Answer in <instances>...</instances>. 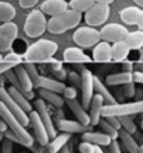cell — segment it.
<instances>
[{
  "label": "cell",
  "mask_w": 143,
  "mask_h": 153,
  "mask_svg": "<svg viewBox=\"0 0 143 153\" xmlns=\"http://www.w3.org/2000/svg\"><path fill=\"white\" fill-rule=\"evenodd\" d=\"M58 128H59L62 132H65V134H84V132H88V131L91 129V126H84L82 125L80 122L77 121H70V120H65V118H62V120L58 121Z\"/></svg>",
  "instance_id": "18"
},
{
  "label": "cell",
  "mask_w": 143,
  "mask_h": 153,
  "mask_svg": "<svg viewBox=\"0 0 143 153\" xmlns=\"http://www.w3.org/2000/svg\"><path fill=\"white\" fill-rule=\"evenodd\" d=\"M135 3H136V7H139V9L143 10V0H133Z\"/></svg>",
  "instance_id": "56"
},
{
  "label": "cell",
  "mask_w": 143,
  "mask_h": 153,
  "mask_svg": "<svg viewBox=\"0 0 143 153\" xmlns=\"http://www.w3.org/2000/svg\"><path fill=\"white\" fill-rule=\"evenodd\" d=\"M140 11H142V9H139V7H136V6L125 7L124 10H121L119 17H121V20H122V23L124 24H128V25H136Z\"/></svg>",
  "instance_id": "24"
},
{
  "label": "cell",
  "mask_w": 143,
  "mask_h": 153,
  "mask_svg": "<svg viewBox=\"0 0 143 153\" xmlns=\"http://www.w3.org/2000/svg\"><path fill=\"white\" fill-rule=\"evenodd\" d=\"M59 153H70V149H69V148H66V146H65L63 149H60V152H59Z\"/></svg>",
  "instance_id": "58"
},
{
  "label": "cell",
  "mask_w": 143,
  "mask_h": 153,
  "mask_svg": "<svg viewBox=\"0 0 143 153\" xmlns=\"http://www.w3.org/2000/svg\"><path fill=\"white\" fill-rule=\"evenodd\" d=\"M58 51V44L51 39H38L33 45L27 48L25 53L23 55V62L28 63H44L46 59H51Z\"/></svg>",
  "instance_id": "1"
},
{
  "label": "cell",
  "mask_w": 143,
  "mask_h": 153,
  "mask_svg": "<svg viewBox=\"0 0 143 153\" xmlns=\"http://www.w3.org/2000/svg\"><path fill=\"white\" fill-rule=\"evenodd\" d=\"M100 31L93 27H79L73 33V41L77 47L91 48L100 42Z\"/></svg>",
  "instance_id": "6"
},
{
  "label": "cell",
  "mask_w": 143,
  "mask_h": 153,
  "mask_svg": "<svg viewBox=\"0 0 143 153\" xmlns=\"http://www.w3.org/2000/svg\"><path fill=\"white\" fill-rule=\"evenodd\" d=\"M9 129V126H7V124H6L4 121L1 120V118H0V132H3V134H4L6 131Z\"/></svg>",
  "instance_id": "53"
},
{
  "label": "cell",
  "mask_w": 143,
  "mask_h": 153,
  "mask_svg": "<svg viewBox=\"0 0 143 153\" xmlns=\"http://www.w3.org/2000/svg\"><path fill=\"white\" fill-rule=\"evenodd\" d=\"M111 9L108 4H101V3H94L91 9L87 13H84V21L87 27L96 28L98 25H102L110 17Z\"/></svg>",
  "instance_id": "7"
},
{
  "label": "cell",
  "mask_w": 143,
  "mask_h": 153,
  "mask_svg": "<svg viewBox=\"0 0 143 153\" xmlns=\"http://www.w3.org/2000/svg\"><path fill=\"white\" fill-rule=\"evenodd\" d=\"M19 34V27L13 21L0 25V52H7L11 49Z\"/></svg>",
  "instance_id": "10"
},
{
  "label": "cell",
  "mask_w": 143,
  "mask_h": 153,
  "mask_svg": "<svg viewBox=\"0 0 143 153\" xmlns=\"http://www.w3.org/2000/svg\"><path fill=\"white\" fill-rule=\"evenodd\" d=\"M16 17V9L7 1H0V23H10Z\"/></svg>",
  "instance_id": "32"
},
{
  "label": "cell",
  "mask_w": 143,
  "mask_h": 153,
  "mask_svg": "<svg viewBox=\"0 0 143 153\" xmlns=\"http://www.w3.org/2000/svg\"><path fill=\"white\" fill-rule=\"evenodd\" d=\"M46 31V19L41 10L30 11L24 23V33L30 38H38Z\"/></svg>",
  "instance_id": "5"
},
{
  "label": "cell",
  "mask_w": 143,
  "mask_h": 153,
  "mask_svg": "<svg viewBox=\"0 0 143 153\" xmlns=\"http://www.w3.org/2000/svg\"><path fill=\"white\" fill-rule=\"evenodd\" d=\"M3 74H4V77H6V79H7V80L10 82V83H11V87H14L16 90H17V91H20V93L23 94L24 97L27 98L28 101H30V100H31V98L34 97V93H25V91L23 90V87H21V84H20V82L17 80V77H16V74H14L13 69L7 70V72H4Z\"/></svg>",
  "instance_id": "34"
},
{
  "label": "cell",
  "mask_w": 143,
  "mask_h": 153,
  "mask_svg": "<svg viewBox=\"0 0 143 153\" xmlns=\"http://www.w3.org/2000/svg\"><path fill=\"white\" fill-rule=\"evenodd\" d=\"M124 42L126 44V47L129 48V51L132 49H142L143 48V31L138 30V31H132L126 35V38L124 39Z\"/></svg>",
  "instance_id": "29"
},
{
  "label": "cell",
  "mask_w": 143,
  "mask_h": 153,
  "mask_svg": "<svg viewBox=\"0 0 143 153\" xmlns=\"http://www.w3.org/2000/svg\"><path fill=\"white\" fill-rule=\"evenodd\" d=\"M136 70H139V72H143V60H142V62H138V63H136Z\"/></svg>",
  "instance_id": "55"
},
{
  "label": "cell",
  "mask_w": 143,
  "mask_h": 153,
  "mask_svg": "<svg viewBox=\"0 0 143 153\" xmlns=\"http://www.w3.org/2000/svg\"><path fill=\"white\" fill-rule=\"evenodd\" d=\"M122 70L126 72V73H132L133 72V62H130V60H124L122 62Z\"/></svg>",
  "instance_id": "48"
},
{
  "label": "cell",
  "mask_w": 143,
  "mask_h": 153,
  "mask_svg": "<svg viewBox=\"0 0 143 153\" xmlns=\"http://www.w3.org/2000/svg\"><path fill=\"white\" fill-rule=\"evenodd\" d=\"M39 96H41V98L44 101H48L55 108H58V110L62 108L63 104H65V100H63V97L60 94H56V93H52V91H46V90L39 88Z\"/></svg>",
  "instance_id": "31"
},
{
  "label": "cell",
  "mask_w": 143,
  "mask_h": 153,
  "mask_svg": "<svg viewBox=\"0 0 143 153\" xmlns=\"http://www.w3.org/2000/svg\"><path fill=\"white\" fill-rule=\"evenodd\" d=\"M72 138L70 134H60V135H56L55 138L46 145V150L48 153H59L60 149H63L66 146V143L69 142V139Z\"/></svg>",
  "instance_id": "25"
},
{
  "label": "cell",
  "mask_w": 143,
  "mask_h": 153,
  "mask_svg": "<svg viewBox=\"0 0 143 153\" xmlns=\"http://www.w3.org/2000/svg\"><path fill=\"white\" fill-rule=\"evenodd\" d=\"M118 121H119V124H121V129L126 131L130 135H133L136 132V124L133 122L132 117H119Z\"/></svg>",
  "instance_id": "36"
},
{
  "label": "cell",
  "mask_w": 143,
  "mask_h": 153,
  "mask_svg": "<svg viewBox=\"0 0 143 153\" xmlns=\"http://www.w3.org/2000/svg\"><path fill=\"white\" fill-rule=\"evenodd\" d=\"M129 48L126 47V44L124 41L115 42L111 45V55H112V62H119L122 63L124 60L128 59L129 55Z\"/></svg>",
  "instance_id": "23"
},
{
  "label": "cell",
  "mask_w": 143,
  "mask_h": 153,
  "mask_svg": "<svg viewBox=\"0 0 143 153\" xmlns=\"http://www.w3.org/2000/svg\"><path fill=\"white\" fill-rule=\"evenodd\" d=\"M14 74H16V77H17V80L20 82V84H21V87H23V90L25 91V93H33V83H31V80H30V77H28L27 72H25V69H24L23 63L21 65H17L16 68L13 69Z\"/></svg>",
  "instance_id": "26"
},
{
  "label": "cell",
  "mask_w": 143,
  "mask_h": 153,
  "mask_svg": "<svg viewBox=\"0 0 143 153\" xmlns=\"http://www.w3.org/2000/svg\"><path fill=\"white\" fill-rule=\"evenodd\" d=\"M4 138H6V139H9V140H11V142H16V143L21 145V143H20V139H19V138H17V136H16V135H14L10 129H7V131L4 132Z\"/></svg>",
  "instance_id": "49"
},
{
  "label": "cell",
  "mask_w": 143,
  "mask_h": 153,
  "mask_svg": "<svg viewBox=\"0 0 143 153\" xmlns=\"http://www.w3.org/2000/svg\"><path fill=\"white\" fill-rule=\"evenodd\" d=\"M55 77H56V80H59V82H62V80H65L66 77H67V72H66L65 68H62L60 70L55 72Z\"/></svg>",
  "instance_id": "50"
},
{
  "label": "cell",
  "mask_w": 143,
  "mask_h": 153,
  "mask_svg": "<svg viewBox=\"0 0 143 153\" xmlns=\"http://www.w3.org/2000/svg\"><path fill=\"white\" fill-rule=\"evenodd\" d=\"M94 153H104V150H102L100 146H96V149H94Z\"/></svg>",
  "instance_id": "57"
},
{
  "label": "cell",
  "mask_w": 143,
  "mask_h": 153,
  "mask_svg": "<svg viewBox=\"0 0 143 153\" xmlns=\"http://www.w3.org/2000/svg\"><path fill=\"white\" fill-rule=\"evenodd\" d=\"M21 153H27V152H21Z\"/></svg>",
  "instance_id": "61"
},
{
  "label": "cell",
  "mask_w": 143,
  "mask_h": 153,
  "mask_svg": "<svg viewBox=\"0 0 143 153\" xmlns=\"http://www.w3.org/2000/svg\"><path fill=\"white\" fill-rule=\"evenodd\" d=\"M67 79L72 82L73 84H80V74H77L74 70H70L69 73H67Z\"/></svg>",
  "instance_id": "46"
},
{
  "label": "cell",
  "mask_w": 143,
  "mask_h": 153,
  "mask_svg": "<svg viewBox=\"0 0 143 153\" xmlns=\"http://www.w3.org/2000/svg\"><path fill=\"white\" fill-rule=\"evenodd\" d=\"M93 76L94 74L84 66H82V74H80V86H82V105L84 110H88L91 98L94 96V84H93Z\"/></svg>",
  "instance_id": "9"
},
{
  "label": "cell",
  "mask_w": 143,
  "mask_h": 153,
  "mask_svg": "<svg viewBox=\"0 0 143 153\" xmlns=\"http://www.w3.org/2000/svg\"><path fill=\"white\" fill-rule=\"evenodd\" d=\"M4 139V134H3V132H0V140H3Z\"/></svg>",
  "instance_id": "59"
},
{
  "label": "cell",
  "mask_w": 143,
  "mask_h": 153,
  "mask_svg": "<svg viewBox=\"0 0 143 153\" xmlns=\"http://www.w3.org/2000/svg\"><path fill=\"white\" fill-rule=\"evenodd\" d=\"M118 138L122 140L125 149H126L129 153H140V148H139L138 142H136L133 136L130 134H128L126 131H124V129L118 131Z\"/></svg>",
  "instance_id": "28"
},
{
  "label": "cell",
  "mask_w": 143,
  "mask_h": 153,
  "mask_svg": "<svg viewBox=\"0 0 143 153\" xmlns=\"http://www.w3.org/2000/svg\"><path fill=\"white\" fill-rule=\"evenodd\" d=\"M3 62L11 63V65H14V66L21 65V63H23V56L19 55V53H14V52H11V53H9V55H6L4 58H3Z\"/></svg>",
  "instance_id": "38"
},
{
  "label": "cell",
  "mask_w": 143,
  "mask_h": 153,
  "mask_svg": "<svg viewBox=\"0 0 143 153\" xmlns=\"http://www.w3.org/2000/svg\"><path fill=\"white\" fill-rule=\"evenodd\" d=\"M82 21V14L67 9L62 14L53 16L46 21V30L51 34H63L72 28L77 27Z\"/></svg>",
  "instance_id": "2"
},
{
  "label": "cell",
  "mask_w": 143,
  "mask_h": 153,
  "mask_svg": "<svg viewBox=\"0 0 143 153\" xmlns=\"http://www.w3.org/2000/svg\"><path fill=\"white\" fill-rule=\"evenodd\" d=\"M7 93L10 94V97L13 98L14 101H16V104H17V105H19L20 108L25 112V114H28V112L33 111V104H30V101H28L27 98L24 97L20 91H17L14 87H11V86H10V87L7 88Z\"/></svg>",
  "instance_id": "27"
},
{
  "label": "cell",
  "mask_w": 143,
  "mask_h": 153,
  "mask_svg": "<svg viewBox=\"0 0 143 153\" xmlns=\"http://www.w3.org/2000/svg\"><path fill=\"white\" fill-rule=\"evenodd\" d=\"M124 96L125 97H128V98H130V97H133L135 96V83H126V84H124Z\"/></svg>",
  "instance_id": "41"
},
{
  "label": "cell",
  "mask_w": 143,
  "mask_h": 153,
  "mask_svg": "<svg viewBox=\"0 0 143 153\" xmlns=\"http://www.w3.org/2000/svg\"><path fill=\"white\" fill-rule=\"evenodd\" d=\"M82 139H83V142H88L94 146H108L111 143L110 136H107L102 132H93V131L82 134Z\"/></svg>",
  "instance_id": "21"
},
{
  "label": "cell",
  "mask_w": 143,
  "mask_h": 153,
  "mask_svg": "<svg viewBox=\"0 0 143 153\" xmlns=\"http://www.w3.org/2000/svg\"><path fill=\"white\" fill-rule=\"evenodd\" d=\"M62 94H63V100H76L77 98V90L74 87H66Z\"/></svg>",
  "instance_id": "39"
},
{
  "label": "cell",
  "mask_w": 143,
  "mask_h": 153,
  "mask_svg": "<svg viewBox=\"0 0 143 153\" xmlns=\"http://www.w3.org/2000/svg\"><path fill=\"white\" fill-rule=\"evenodd\" d=\"M63 62H66V63H74V65H84V63L93 62V59L82 51V48L69 47L63 51Z\"/></svg>",
  "instance_id": "14"
},
{
  "label": "cell",
  "mask_w": 143,
  "mask_h": 153,
  "mask_svg": "<svg viewBox=\"0 0 143 153\" xmlns=\"http://www.w3.org/2000/svg\"><path fill=\"white\" fill-rule=\"evenodd\" d=\"M1 62H3V56L0 55V63H1Z\"/></svg>",
  "instance_id": "60"
},
{
  "label": "cell",
  "mask_w": 143,
  "mask_h": 153,
  "mask_svg": "<svg viewBox=\"0 0 143 153\" xmlns=\"http://www.w3.org/2000/svg\"><path fill=\"white\" fill-rule=\"evenodd\" d=\"M136 25L139 27V30H140V31H143V10L140 11V14H139V19H138Z\"/></svg>",
  "instance_id": "52"
},
{
  "label": "cell",
  "mask_w": 143,
  "mask_h": 153,
  "mask_svg": "<svg viewBox=\"0 0 143 153\" xmlns=\"http://www.w3.org/2000/svg\"><path fill=\"white\" fill-rule=\"evenodd\" d=\"M93 84H94V94H98L104 101V105H111V104H116V100L112 94L108 91V88L104 86L100 77L93 76Z\"/></svg>",
  "instance_id": "20"
},
{
  "label": "cell",
  "mask_w": 143,
  "mask_h": 153,
  "mask_svg": "<svg viewBox=\"0 0 143 153\" xmlns=\"http://www.w3.org/2000/svg\"><path fill=\"white\" fill-rule=\"evenodd\" d=\"M94 149H96V146L88 143V142H82L79 145V152L80 153H94Z\"/></svg>",
  "instance_id": "40"
},
{
  "label": "cell",
  "mask_w": 143,
  "mask_h": 153,
  "mask_svg": "<svg viewBox=\"0 0 143 153\" xmlns=\"http://www.w3.org/2000/svg\"><path fill=\"white\" fill-rule=\"evenodd\" d=\"M0 118L4 121L6 124H7V126H9V129L20 139V143L23 145V146H25V148H33L34 138L30 135V132L20 124V121L6 108L3 102H0Z\"/></svg>",
  "instance_id": "3"
},
{
  "label": "cell",
  "mask_w": 143,
  "mask_h": 153,
  "mask_svg": "<svg viewBox=\"0 0 143 153\" xmlns=\"http://www.w3.org/2000/svg\"><path fill=\"white\" fill-rule=\"evenodd\" d=\"M23 66H24V69H25V72H27L30 80H31V83H33V87H39L41 74L38 73L35 63H28V62H24Z\"/></svg>",
  "instance_id": "35"
},
{
  "label": "cell",
  "mask_w": 143,
  "mask_h": 153,
  "mask_svg": "<svg viewBox=\"0 0 143 153\" xmlns=\"http://www.w3.org/2000/svg\"><path fill=\"white\" fill-rule=\"evenodd\" d=\"M16 66L14 65H11V63H7V62H1L0 63V76L4 73V72H7V70H10V69H14Z\"/></svg>",
  "instance_id": "51"
},
{
  "label": "cell",
  "mask_w": 143,
  "mask_h": 153,
  "mask_svg": "<svg viewBox=\"0 0 143 153\" xmlns=\"http://www.w3.org/2000/svg\"><path fill=\"white\" fill-rule=\"evenodd\" d=\"M38 3V0H19V4L21 9H33Z\"/></svg>",
  "instance_id": "43"
},
{
  "label": "cell",
  "mask_w": 143,
  "mask_h": 153,
  "mask_svg": "<svg viewBox=\"0 0 143 153\" xmlns=\"http://www.w3.org/2000/svg\"><path fill=\"white\" fill-rule=\"evenodd\" d=\"M128 34H129L128 28L116 23L107 24L100 30V38L102 41L108 42V44H115V42L124 41Z\"/></svg>",
  "instance_id": "8"
},
{
  "label": "cell",
  "mask_w": 143,
  "mask_h": 153,
  "mask_svg": "<svg viewBox=\"0 0 143 153\" xmlns=\"http://www.w3.org/2000/svg\"><path fill=\"white\" fill-rule=\"evenodd\" d=\"M104 107V101L102 98L98 96V94H94L91 98V102H90V107H88V117H90V125L96 126L98 125V122L101 120V110Z\"/></svg>",
  "instance_id": "19"
},
{
  "label": "cell",
  "mask_w": 143,
  "mask_h": 153,
  "mask_svg": "<svg viewBox=\"0 0 143 153\" xmlns=\"http://www.w3.org/2000/svg\"><path fill=\"white\" fill-rule=\"evenodd\" d=\"M28 125L33 126L35 139L38 140V143L41 146H46L49 143V136L46 134L45 126L42 124V121L39 118V115L37 114V111H34V110L31 112H28Z\"/></svg>",
  "instance_id": "13"
},
{
  "label": "cell",
  "mask_w": 143,
  "mask_h": 153,
  "mask_svg": "<svg viewBox=\"0 0 143 153\" xmlns=\"http://www.w3.org/2000/svg\"><path fill=\"white\" fill-rule=\"evenodd\" d=\"M67 107L70 108V111L73 112V115L77 118V122H80L82 125L84 126H91L90 125V117H88V112L86 111L82 105V102L79 101L77 98L76 100H65Z\"/></svg>",
  "instance_id": "17"
},
{
  "label": "cell",
  "mask_w": 143,
  "mask_h": 153,
  "mask_svg": "<svg viewBox=\"0 0 143 153\" xmlns=\"http://www.w3.org/2000/svg\"><path fill=\"white\" fill-rule=\"evenodd\" d=\"M98 125H100V128H101L102 134H105L107 136H110L111 140H116V139H118V131L114 129V128H112V126H111L110 124L104 120V118H101V120H100Z\"/></svg>",
  "instance_id": "37"
},
{
  "label": "cell",
  "mask_w": 143,
  "mask_h": 153,
  "mask_svg": "<svg viewBox=\"0 0 143 153\" xmlns=\"http://www.w3.org/2000/svg\"><path fill=\"white\" fill-rule=\"evenodd\" d=\"M39 88L46 90V91H52V93H56V94H62L63 91H65L66 86H65L63 82L51 79V77H46V76H41V80H39Z\"/></svg>",
  "instance_id": "22"
},
{
  "label": "cell",
  "mask_w": 143,
  "mask_h": 153,
  "mask_svg": "<svg viewBox=\"0 0 143 153\" xmlns=\"http://www.w3.org/2000/svg\"><path fill=\"white\" fill-rule=\"evenodd\" d=\"M104 120H105L114 129H116V131L121 129V124H119V121H118V118H115V117H107V118H104Z\"/></svg>",
  "instance_id": "44"
},
{
  "label": "cell",
  "mask_w": 143,
  "mask_h": 153,
  "mask_svg": "<svg viewBox=\"0 0 143 153\" xmlns=\"http://www.w3.org/2000/svg\"><path fill=\"white\" fill-rule=\"evenodd\" d=\"M108 153H122L118 140H111V143L108 145Z\"/></svg>",
  "instance_id": "45"
},
{
  "label": "cell",
  "mask_w": 143,
  "mask_h": 153,
  "mask_svg": "<svg viewBox=\"0 0 143 153\" xmlns=\"http://www.w3.org/2000/svg\"><path fill=\"white\" fill-rule=\"evenodd\" d=\"M67 6L70 7V10H73L76 13H87L88 10L94 6V1L93 0H70Z\"/></svg>",
  "instance_id": "33"
},
{
  "label": "cell",
  "mask_w": 143,
  "mask_h": 153,
  "mask_svg": "<svg viewBox=\"0 0 143 153\" xmlns=\"http://www.w3.org/2000/svg\"><path fill=\"white\" fill-rule=\"evenodd\" d=\"M93 1H94V3H101V4H108L110 6L114 0H93Z\"/></svg>",
  "instance_id": "54"
},
{
  "label": "cell",
  "mask_w": 143,
  "mask_h": 153,
  "mask_svg": "<svg viewBox=\"0 0 143 153\" xmlns=\"http://www.w3.org/2000/svg\"><path fill=\"white\" fill-rule=\"evenodd\" d=\"M0 102L4 104L6 108H7V110H9V111L20 121V124H21L24 128L28 126V114H25V112L16 104V101L10 97V94L7 93V90H6L3 86H0Z\"/></svg>",
  "instance_id": "11"
},
{
  "label": "cell",
  "mask_w": 143,
  "mask_h": 153,
  "mask_svg": "<svg viewBox=\"0 0 143 153\" xmlns=\"http://www.w3.org/2000/svg\"><path fill=\"white\" fill-rule=\"evenodd\" d=\"M1 153H13V142L9 139H3V145H1Z\"/></svg>",
  "instance_id": "42"
},
{
  "label": "cell",
  "mask_w": 143,
  "mask_h": 153,
  "mask_svg": "<svg viewBox=\"0 0 143 153\" xmlns=\"http://www.w3.org/2000/svg\"><path fill=\"white\" fill-rule=\"evenodd\" d=\"M35 111H37V114L39 115V118H41V121H42V124H44V126H45L46 134H48V136H49V140L53 139V138L56 136L55 124H53V121H52L51 112H49L45 101H44L42 98L35 100Z\"/></svg>",
  "instance_id": "12"
},
{
  "label": "cell",
  "mask_w": 143,
  "mask_h": 153,
  "mask_svg": "<svg viewBox=\"0 0 143 153\" xmlns=\"http://www.w3.org/2000/svg\"><path fill=\"white\" fill-rule=\"evenodd\" d=\"M143 111V101H133V102H116L111 105H104L101 110V118L107 117H130L140 114Z\"/></svg>",
  "instance_id": "4"
},
{
  "label": "cell",
  "mask_w": 143,
  "mask_h": 153,
  "mask_svg": "<svg viewBox=\"0 0 143 153\" xmlns=\"http://www.w3.org/2000/svg\"><path fill=\"white\" fill-rule=\"evenodd\" d=\"M107 84L110 86H119V84H126L132 82V73H126V72H119V73H112L108 74L105 77Z\"/></svg>",
  "instance_id": "30"
},
{
  "label": "cell",
  "mask_w": 143,
  "mask_h": 153,
  "mask_svg": "<svg viewBox=\"0 0 143 153\" xmlns=\"http://www.w3.org/2000/svg\"><path fill=\"white\" fill-rule=\"evenodd\" d=\"M132 83L143 84V72H139V70H133L132 72Z\"/></svg>",
  "instance_id": "47"
},
{
  "label": "cell",
  "mask_w": 143,
  "mask_h": 153,
  "mask_svg": "<svg viewBox=\"0 0 143 153\" xmlns=\"http://www.w3.org/2000/svg\"><path fill=\"white\" fill-rule=\"evenodd\" d=\"M69 9V6L65 0H45L44 3H41V11L44 14H48V16H58V14H62L63 11Z\"/></svg>",
  "instance_id": "16"
},
{
  "label": "cell",
  "mask_w": 143,
  "mask_h": 153,
  "mask_svg": "<svg viewBox=\"0 0 143 153\" xmlns=\"http://www.w3.org/2000/svg\"><path fill=\"white\" fill-rule=\"evenodd\" d=\"M93 60L97 63H110L112 62V55H111V44L105 41L98 42L96 47L93 48Z\"/></svg>",
  "instance_id": "15"
}]
</instances>
